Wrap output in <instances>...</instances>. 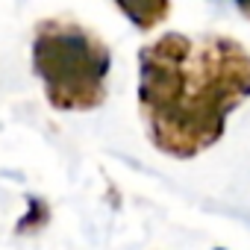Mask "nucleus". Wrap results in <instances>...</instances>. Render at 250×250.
Masks as SVG:
<instances>
[{
    "mask_svg": "<svg viewBox=\"0 0 250 250\" xmlns=\"http://www.w3.org/2000/svg\"><path fill=\"white\" fill-rule=\"evenodd\" d=\"M33 71L59 112H91L106 100L109 44L80 21L47 18L33 30Z\"/></svg>",
    "mask_w": 250,
    "mask_h": 250,
    "instance_id": "obj_2",
    "label": "nucleus"
},
{
    "mask_svg": "<svg viewBox=\"0 0 250 250\" xmlns=\"http://www.w3.org/2000/svg\"><path fill=\"white\" fill-rule=\"evenodd\" d=\"M250 97V50L221 33H165L139 50V112L156 150L194 159Z\"/></svg>",
    "mask_w": 250,
    "mask_h": 250,
    "instance_id": "obj_1",
    "label": "nucleus"
},
{
    "mask_svg": "<svg viewBox=\"0 0 250 250\" xmlns=\"http://www.w3.org/2000/svg\"><path fill=\"white\" fill-rule=\"evenodd\" d=\"M238 12H241L244 18H250V3H238Z\"/></svg>",
    "mask_w": 250,
    "mask_h": 250,
    "instance_id": "obj_4",
    "label": "nucleus"
},
{
    "mask_svg": "<svg viewBox=\"0 0 250 250\" xmlns=\"http://www.w3.org/2000/svg\"><path fill=\"white\" fill-rule=\"evenodd\" d=\"M118 9L139 30H153L171 15V3H165V0H156V3H118Z\"/></svg>",
    "mask_w": 250,
    "mask_h": 250,
    "instance_id": "obj_3",
    "label": "nucleus"
},
{
    "mask_svg": "<svg viewBox=\"0 0 250 250\" xmlns=\"http://www.w3.org/2000/svg\"><path fill=\"white\" fill-rule=\"evenodd\" d=\"M215 250H224V247H215Z\"/></svg>",
    "mask_w": 250,
    "mask_h": 250,
    "instance_id": "obj_5",
    "label": "nucleus"
}]
</instances>
